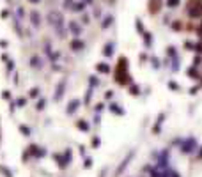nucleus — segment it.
Returning a JSON list of instances; mask_svg holds the SVG:
<instances>
[{"mask_svg": "<svg viewBox=\"0 0 202 177\" xmlns=\"http://www.w3.org/2000/svg\"><path fill=\"white\" fill-rule=\"evenodd\" d=\"M30 23H32L34 27H39V25H41V16H39L37 11H32V13H30Z\"/></svg>", "mask_w": 202, "mask_h": 177, "instance_id": "nucleus-1", "label": "nucleus"}, {"mask_svg": "<svg viewBox=\"0 0 202 177\" xmlns=\"http://www.w3.org/2000/svg\"><path fill=\"white\" fill-rule=\"evenodd\" d=\"M69 28H71V32H73L75 35H78V34H80V27L76 25V23H75V21H71V23H69Z\"/></svg>", "mask_w": 202, "mask_h": 177, "instance_id": "nucleus-2", "label": "nucleus"}, {"mask_svg": "<svg viewBox=\"0 0 202 177\" xmlns=\"http://www.w3.org/2000/svg\"><path fill=\"white\" fill-rule=\"evenodd\" d=\"M71 48H73V50L83 48V42H82V41H73V42H71Z\"/></svg>", "mask_w": 202, "mask_h": 177, "instance_id": "nucleus-3", "label": "nucleus"}, {"mask_svg": "<svg viewBox=\"0 0 202 177\" xmlns=\"http://www.w3.org/2000/svg\"><path fill=\"white\" fill-rule=\"evenodd\" d=\"M30 62H32V66H36V67H41V60H39L37 57H32V58H30Z\"/></svg>", "mask_w": 202, "mask_h": 177, "instance_id": "nucleus-4", "label": "nucleus"}, {"mask_svg": "<svg viewBox=\"0 0 202 177\" xmlns=\"http://www.w3.org/2000/svg\"><path fill=\"white\" fill-rule=\"evenodd\" d=\"M110 23H112V16H108V18H107V20L103 21V27H108Z\"/></svg>", "mask_w": 202, "mask_h": 177, "instance_id": "nucleus-5", "label": "nucleus"}, {"mask_svg": "<svg viewBox=\"0 0 202 177\" xmlns=\"http://www.w3.org/2000/svg\"><path fill=\"white\" fill-rule=\"evenodd\" d=\"M112 48H114V46H112V44H108V46L105 48V53H107V55H112Z\"/></svg>", "mask_w": 202, "mask_h": 177, "instance_id": "nucleus-6", "label": "nucleus"}, {"mask_svg": "<svg viewBox=\"0 0 202 177\" xmlns=\"http://www.w3.org/2000/svg\"><path fill=\"white\" fill-rule=\"evenodd\" d=\"M30 4H39V2H41V0H29Z\"/></svg>", "mask_w": 202, "mask_h": 177, "instance_id": "nucleus-7", "label": "nucleus"}]
</instances>
